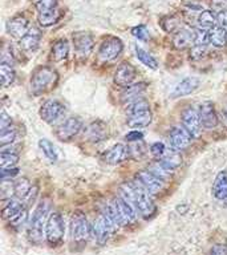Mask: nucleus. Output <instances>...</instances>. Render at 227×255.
I'll list each match as a JSON object with an SVG mask.
<instances>
[{"mask_svg":"<svg viewBox=\"0 0 227 255\" xmlns=\"http://www.w3.org/2000/svg\"><path fill=\"white\" fill-rule=\"evenodd\" d=\"M151 123V112L150 109L147 111H139L135 113H129L127 115L126 124L133 129H139V128L147 127Z\"/></svg>","mask_w":227,"mask_h":255,"instance_id":"b1692460","label":"nucleus"},{"mask_svg":"<svg viewBox=\"0 0 227 255\" xmlns=\"http://www.w3.org/2000/svg\"><path fill=\"white\" fill-rule=\"evenodd\" d=\"M194 41L195 31L189 29V28H181L173 36V48L178 49V51H183V49H187L191 45H194Z\"/></svg>","mask_w":227,"mask_h":255,"instance_id":"aec40b11","label":"nucleus"},{"mask_svg":"<svg viewBox=\"0 0 227 255\" xmlns=\"http://www.w3.org/2000/svg\"><path fill=\"white\" fill-rule=\"evenodd\" d=\"M222 119H223V123H225V125H226V127H227V104H226V107L223 108Z\"/></svg>","mask_w":227,"mask_h":255,"instance_id":"603ef678","label":"nucleus"},{"mask_svg":"<svg viewBox=\"0 0 227 255\" xmlns=\"http://www.w3.org/2000/svg\"><path fill=\"white\" fill-rule=\"evenodd\" d=\"M12 125V119L11 116L8 115L7 112L1 111V115H0V130H4V129H8L11 128Z\"/></svg>","mask_w":227,"mask_h":255,"instance_id":"a18cd8bd","label":"nucleus"},{"mask_svg":"<svg viewBox=\"0 0 227 255\" xmlns=\"http://www.w3.org/2000/svg\"><path fill=\"white\" fill-rule=\"evenodd\" d=\"M217 19H218V24L222 27H227V9L218 12L217 13Z\"/></svg>","mask_w":227,"mask_h":255,"instance_id":"3c124183","label":"nucleus"},{"mask_svg":"<svg viewBox=\"0 0 227 255\" xmlns=\"http://www.w3.org/2000/svg\"><path fill=\"white\" fill-rule=\"evenodd\" d=\"M131 35L134 36L135 39L141 40V41H145L147 39V29L145 25H138V27H134L131 29Z\"/></svg>","mask_w":227,"mask_h":255,"instance_id":"c03bdc74","label":"nucleus"},{"mask_svg":"<svg viewBox=\"0 0 227 255\" xmlns=\"http://www.w3.org/2000/svg\"><path fill=\"white\" fill-rule=\"evenodd\" d=\"M83 120L80 117L71 116L55 128V135L60 141H71L76 135H79L80 131L83 130Z\"/></svg>","mask_w":227,"mask_h":255,"instance_id":"1a4fd4ad","label":"nucleus"},{"mask_svg":"<svg viewBox=\"0 0 227 255\" xmlns=\"http://www.w3.org/2000/svg\"><path fill=\"white\" fill-rule=\"evenodd\" d=\"M150 153L154 158L159 159L166 153V147H165V145L162 142H154L150 146Z\"/></svg>","mask_w":227,"mask_h":255,"instance_id":"79ce46f5","label":"nucleus"},{"mask_svg":"<svg viewBox=\"0 0 227 255\" xmlns=\"http://www.w3.org/2000/svg\"><path fill=\"white\" fill-rule=\"evenodd\" d=\"M209 43L214 47L222 48L227 44V31L222 25H215L209 31Z\"/></svg>","mask_w":227,"mask_h":255,"instance_id":"cd10ccee","label":"nucleus"},{"mask_svg":"<svg viewBox=\"0 0 227 255\" xmlns=\"http://www.w3.org/2000/svg\"><path fill=\"white\" fill-rule=\"evenodd\" d=\"M207 53L206 44H194L193 48L190 49V59L191 60H199L205 57Z\"/></svg>","mask_w":227,"mask_h":255,"instance_id":"ea45409f","label":"nucleus"},{"mask_svg":"<svg viewBox=\"0 0 227 255\" xmlns=\"http://www.w3.org/2000/svg\"><path fill=\"white\" fill-rule=\"evenodd\" d=\"M119 189H121V195L134 206L135 210L139 211V214L143 218L149 219L155 214L157 207L151 199V194L143 189L137 179L130 182H123Z\"/></svg>","mask_w":227,"mask_h":255,"instance_id":"f257e3e1","label":"nucleus"},{"mask_svg":"<svg viewBox=\"0 0 227 255\" xmlns=\"http://www.w3.org/2000/svg\"><path fill=\"white\" fill-rule=\"evenodd\" d=\"M191 138H193V135L185 128L174 127L169 133V145L173 150L181 151L190 145Z\"/></svg>","mask_w":227,"mask_h":255,"instance_id":"f3484780","label":"nucleus"},{"mask_svg":"<svg viewBox=\"0 0 227 255\" xmlns=\"http://www.w3.org/2000/svg\"><path fill=\"white\" fill-rule=\"evenodd\" d=\"M107 214L115 227L130 226L135 222V209L122 195L114 197L108 203Z\"/></svg>","mask_w":227,"mask_h":255,"instance_id":"f03ea898","label":"nucleus"},{"mask_svg":"<svg viewBox=\"0 0 227 255\" xmlns=\"http://www.w3.org/2000/svg\"><path fill=\"white\" fill-rule=\"evenodd\" d=\"M85 138L92 141V142H97V141H103L107 138L108 135V127L101 121H95V123L89 124L84 131Z\"/></svg>","mask_w":227,"mask_h":255,"instance_id":"5701e85b","label":"nucleus"},{"mask_svg":"<svg viewBox=\"0 0 227 255\" xmlns=\"http://www.w3.org/2000/svg\"><path fill=\"white\" fill-rule=\"evenodd\" d=\"M40 41H41V32H40V29L36 27H31L28 29L27 33L21 39H19L20 51H23L28 56L33 55L37 51V48H39Z\"/></svg>","mask_w":227,"mask_h":255,"instance_id":"2eb2a0df","label":"nucleus"},{"mask_svg":"<svg viewBox=\"0 0 227 255\" xmlns=\"http://www.w3.org/2000/svg\"><path fill=\"white\" fill-rule=\"evenodd\" d=\"M149 170H150L153 174L157 175L158 178H161L162 181H165V182H166L167 179L170 178L171 171H169L166 167L162 166L159 161H157V162H154V163H151L150 167H149Z\"/></svg>","mask_w":227,"mask_h":255,"instance_id":"4c0bfd02","label":"nucleus"},{"mask_svg":"<svg viewBox=\"0 0 227 255\" xmlns=\"http://www.w3.org/2000/svg\"><path fill=\"white\" fill-rule=\"evenodd\" d=\"M3 218L15 230H20L27 223L28 207L19 198H9L3 206Z\"/></svg>","mask_w":227,"mask_h":255,"instance_id":"39448f33","label":"nucleus"},{"mask_svg":"<svg viewBox=\"0 0 227 255\" xmlns=\"http://www.w3.org/2000/svg\"><path fill=\"white\" fill-rule=\"evenodd\" d=\"M213 194L218 202L227 197V171H219L215 177L214 185H213Z\"/></svg>","mask_w":227,"mask_h":255,"instance_id":"393cba45","label":"nucleus"},{"mask_svg":"<svg viewBox=\"0 0 227 255\" xmlns=\"http://www.w3.org/2000/svg\"><path fill=\"white\" fill-rule=\"evenodd\" d=\"M181 121H182V127L190 133L193 137H198L201 134V129H202V123H201V117L197 109L193 107L185 108L181 113Z\"/></svg>","mask_w":227,"mask_h":255,"instance_id":"ddd939ff","label":"nucleus"},{"mask_svg":"<svg viewBox=\"0 0 227 255\" xmlns=\"http://www.w3.org/2000/svg\"><path fill=\"white\" fill-rule=\"evenodd\" d=\"M210 255H227V245L226 243H217L211 249Z\"/></svg>","mask_w":227,"mask_h":255,"instance_id":"8fccbe9b","label":"nucleus"},{"mask_svg":"<svg viewBox=\"0 0 227 255\" xmlns=\"http://www.w3.org/2000/svg\"><path fill=\"white\" fill-rule=\"evenodd\" d=\"M197 21H198V28L210 31L211 28H214L217 25L218 19H217V13L213 9H203L199 13Z\"/></svg>","mask_w":227,"mask_h":255,"instance_id":"7c9ffc66","label":"nucleus"},{"mask_svg":"<svg viewBox=\"0 0 227 255\" xmlns=\"http://www.w3.org/2000/svg\"><path fill=\"white\" fill-rule=\"evenodd\" d=\"M32 190V185L31 182L28 181L27 178H19L17 181L13 182V194H15L16 198L21 199V201H25L27 197L29 195Z\"/></svg>","mask_w":227,"mask_h":255,"instance_id":"2f4dec72","label":"nucleus"},{"mask_svg":"<svg viewBox=\"0 0 227 255\" xmlns=\"http://www.w3.org/2000/svg\"><path fill=\"white\" fill-rule=\"evenodd\" d=\"M143 138L142 131H138V129H133L131 131H129L126 134V139L129 142H138Z\"/></svg>","mask_w":227,"mask_h":255,"instance_id":"09e8293b","label":"nucleus"},{"mask_svg":"<svg viewBox=\"0 0 227 255\" xmlns=\"http://www.w3.org/2000/svg\"><path fill=\"white\" fill-rule=\"evenodd\" d=\"M17 162H19V154H16V153H8V151H1L0 153V167L1 169L15 167V165Z\"/></svg>","mask_w":227,"mask_h":255,"instance_id":"e433bc0d","label":"nucleus"},{"mask_svg":"<svg viewBox=\"0 0 227 255\" xmlns=\"http://www.w3.org/2000/svg\"><path fill=\"white\" fill-rule=\"evenodd\" d=\"M48 213H49V202L41 201L28 223V238L35 245H40L43 242L44 235H45V226H47L48 217H49Z\"/></svg>","mask_w":227,"mask_h":255,"instance_id":"20e7f679","label":"nucleus"},{"mask_svg":"<svg viewBox=\"0 0 227 255\" xmlns=\"http://www.w3.org/2000/svg\"><path fill=\"white\" fill-rule=\"evenodd\" d=\"M114 223L112 222L109 215L105 213H100L95 218V222L92 225V233L95 235L96 241L99 245H105L109 241L112 233L114 230Z\"/></svg>","mask_w":227,"mask_h":255,"instance_id":"6e6552de","label":"nucleus"},{"mask_svg":"<svg viewBox=\"0 0 227 255\" xmlns=\"http://www.w3.org/2000/svg\"><path fill=\"white\" fill-rule=\"evenodd\" d=\"M15 71H13V68H12L11 64H0V80H1V85H3L4 88L9 87V85L15 81Z\"/></svg>","mask_w":227,"mask_h":255,"instance_id":"72a5a7b5","label":"nucleus"},{"mask_svg":"<svg viewBox=\"0 0 227 255\" xmlns=\"http://www.w3.org/2000/svg\"><path fill=\"white\" fill-rule=\"evenodd\" d=\"M16 135H17V133H16L13 128H8V129L0 130V143H1V146L11 145L16 139Z\"/></svg>","mask_w":227,"mask_h":255,"instance_id":"58836bf2","label":"nucleus"},{"mask_svg":"<svg viewBox=\"0 0 227 255\" xmlns=\"http://www.w3.org/2000/svg\"><path fill=\"white\" fill-rule=\"evenodd\" d=\"M123 49V44L121 39L115 37V36H108L107 39L104 40L97 52V57L100 61L108 63L112 60L117 59Z\"/></svg>","mask_w":227,"mask_h":255,"instance_id":"9d476101","label":"nucleus"},{"mask_svg":"<svg viewBox=\"0 0 227 255\" xmlns=\"http://www.w3.org/2000/svg\"><path fill=\"white\" fill-rule=\"evenodd\" d=\"M135 179H137V181L142 185L143 189H145L147 193H150L151 195L158 194V193H161V191L163 190V187H165V185H163L165 181H162V179L158 178L157 175L153 174L149 169L138 171L137 175H135Z\"/></svg>","mask_w":227,"mask_h":255,"instance_id":"4468645a","label":"nucleus"},{"mask_svg":"<svg viewBox=\"0 0 227 255\" xmlns=\"http://www.w3.org/2000/svg\"><path fill=\"white\" fill-rule=\"evenodd\" d=\"M65 234V225H64L63 215L55 211L48 217L47 226H45V239L51 246H57L63 242Z\"/></svg>","mask_w":227,"mask_h":255,"instance_id":"0eeeda50","label":"nucleus"},{"mask_svg":"<svg viewBox=\"0 0 227 255\" xmlns=\"http://www.w3.org/2000/svg\"><path fill=\"white\" fill-rule=\"evenodd\" d=\"M209 43V31L197 28L195 29V41L194 44H207Z\"/></svg>","mask_w":227,"mask_h":255,"instance_id":"37998d69","label":"nucleus"},{"mask_svg":"<svg viewBox=\"0 0 227 255\" xmlns=\"http://www.w3.org/2000/svg\"><path fill=\"white\" fill-rule=\"evenodd\" d=\"M57 81H59V75H57L56 69L48 67V65L37 67L32 72L31 81H29L31 93L35 96L47 93L52 88L56 87Z\"/></svg>","mask_w":227,"mask_h":255,"instance_id":"7ed1b4c3","label":"nucleus"},{"mask_svg":"<svg viewBox=\"0 0 227 255\" xmlns=\"http://www.w3.org/2000/svg\"><path fill=\"white\" fill-rule=\"evenodd\" d=\"M60 17H61V11L59 9V7L37 12V20H39L40 25H43V27H51L59 21Z\"/></svg>","mask_w":227,"mask_h":255,"instance_id":"c85d7f7f","label":"nucleus"},{"mask_svg":"<svg viewBox=\"0 0 227 255\" xmlns=\"http://www.w3.org/2000/svg\"><path fill=\"white\" fill-rule=\"evenodd\" d=\"M69 55V43L67 39L57 40L52 47V59L56 63H61Z\"/></svg>","mask_w":227,"mask_h":255,"instance_id":"c756f323","label":"nucleus"},{"mask_svg":"<svg viewBox=\"0 0 227 255\" xmlns=\"http://www.w3.org/2000/svg\"><path fill=\"white\" fill-rule=\"evenodd\" d=\"M199 79L191 76V77H186V79L181 80L177 85H175L174 91L171 93V97H183V96L191 95L193 92H195L199 88Z\"/></svg>","mask_w":227,"mask_h":255,"instance_id":"412c9836","label":"nucleus"},{"mask_svg":"<svg viewBox=\"0 0 227 255\" xmlns=\"http://www.w3.org/2000/svg\"><path fill=\"white\" fill-rule=\"evenodd\" d=\"M157 161H159L161 162V165L162 166H165L169 171H173L177 170L181 165H182V157H181V154H179L178 151H175L171 149L170 151H166L165 154L161 157L159 159H157Z\"/></svg>","mask_w":227,"mask_h":255,"instance_id":"a878e982","label":"nucleus"},{"mask_svg":"<svg viewBox=\"0 0 227 255\" xmlns=\"http://www.w3.org/2000/svg\"><path fill=\"white\" fill-rule=\"evenodd\" d=\"M202 127L206 129H214L218 125V116L215 112V105L213 101H203L198 109Z\"/></svg>","mask_w":227,"mask_h":255,"instance_id":"a211bd4d","label":"nucleus"},{"mask_svg":"<svg viewBox=\"0 0 227 255\" xmlns=\"http://www.w3.org/2000/svg\"><path fill=\"white\" fill-rule=\"evenodd\" d=\"M65 111H67V108L61 101L56 99H49L44 101L40 108V117L47 124H55L65 115Z\"/></svg>","mask_w":227,"mask_h":255,"instance_id":"9b49d317","label":"nucleus"},{"mask_svg":"<svg viewBox=\"0 0 227 255\" xmlns=\"http://www.w3.org/2000/svg\"><path fill=\"white\" fill-rule=\"evenodd\" d=\"M28 29H29L28 20L21 15L12 17L7 23V32L12 37H16V39H21L27 33Z\"/></svg>","mask_w":227,"mask_h":255,"instance_id":"4be33fe9","label":"nucleus"},{"mask_svg":"<svg viewBox=\"0 0 227 255\" xmlns=\"http://www.w3.org/2000/svg\"><path fill=\"white\" fill-rule=\"evenodd\" d=\"M19 174L17 167H8V169H1V181H7L8 178H12Z\"/></svg>","mask_w":227,"mask_h":255,"instance_id":"49530a36","label":"nucleus"},{"mask_svg":"<svg viewBox=\"0 0 227 255\" xmlns=\"http://www.w3.org/2000/svg\"><path fill=\"white\" fill-rule=\"evenodd\" d=\"M161 25H162L163 31L169 32V33H175V32L182 28V20L175 15L166 16L161 21Z\"/></svg>","mask_w":227,"mask_h":255,"instance_id":"c9c22d12","label":"nucleus"},{"mask_svg":"<svg viewBox=\"0 0 227 255\" xmlns=\"http://www.w3.org/2000/svg\"><path fill=\"white\" fill-rule=\"evenodd\" d=\"M147 84L146 83H138V84H130L125 87V89L121 93V99H122L123 103H130V101H134V100L138 99V96L141 93L146 91Z\"/></svg>","mask_w":227,"mask_h":255,"instance_id":"bb28decb","label":"nucleus"},{"mask_svg":"<svg viewBox=\"0 0 227 255\" xmlns=\"http://www.w3.org/2000/svg\"><path fill=\"white\" fill-rule=\"evenodd\" d=\"M57 4H59V0H37L36 1V9H37V12L47 11V9L56 8Z\"/></svg>","mask_w":227,"mask_h":255,"instance_id":"a19ab883","label":"nucleus"},{"mask_svg":"<svg viewBox=\"0 0 227 255\" xmlns=\"http://www.w3.org/2000/svg\"><path fill=\"white\" fill-rule=\"evenodd\" d=\"M92 226L87 217L81 211H76L71 219V238L72 243L77 247H84L91 238Z\"/></svg>","mask_w":227,"mask_h":255,"instance_id":"423d86ee","label":"nucleus"},{"mask_svg":"<svg viewBox=\"0 0 227 255\" xmlns=\"http://www.w3.org/2000/svg\"><path fill=\"white\" fill-rule=\"evenodd\" d=\"M130 155V149L123 143H115L113 146L104 153L103 159L109 165H118V163L126 161Z\"/></svg>","mask_w":227,"mask_h":255,"instance_id":"6ab92c4d","label":"nucleus"},{"mask_svg":"<svg viewBox=\"0 0 227 255\" xmlns=\"http://www.w3.org/2000/svg\"><path fill=\"white\" fill-rule=\"evenodd\" d=\"M227 8V0H211V9L218 13Z\"/></svg>","mask_w":227,"mask_h":255,"instance_id":"de8ad7c7","label":"nucleus"},{"mask_svg":"<svg viewBox=\"0 0 227 255\" xmlns=\"http://www.w3.org/2000/svg\"><path fill=\"white\" fill-rule=\"evenodd\" d=\"M137 77V69H135L134 65H131L130 63L127 61H123L117 67L114 72V77H113V81H114L115 85L118 87H127L133 84L134 79Z\"/></svg>","mask_w":227,"mask_h":255,"instance_id":"dca6fc26","label":"nucleus"},{"mask_svg":"<svg viewBox=\"0 0 227 255\" xmlns=\"http://www.w3.org/2000/svg\"><path fill=\"white\" fill-rule=\"evenodd\" d=\"M73 47L77 59L87 60L95 47V41L91 33L88 32H76L73 33Z\"/></svg>","mask_w":227,"mask_h":255,"instance_id":"f8f14e48","label":"nucleus"},{"mask_svg":"<svg viewBox=\"0 0 227 255\" xmlns=\"http://www.w3.org/2000/svg\"><path fill=\"white\" fill-rule=\"evenodd\" d=\"M135 51V56H137V59L141 61V63L143 64V65H146L147 68H151V69H157V68L159 67L158 65V61L153 57V56L149 53V52H146L145 49H142L141 47H137L134 48Z\"/></svg>","mask_w":227,"mask_h":255,"instance_id":"f704fd0d","label":"nucleus"},{"mask_svg":"<svg viewBox=\"0 0 227 255\" xmlns=\"http://www.w3.org/2000/svg\"><path fill=\"white\" fill-rule=\"evenodd\" d=\"M39 147L43 151V154L47 157V159L49 162L55 163L57 162L59 159V155H57V150H56L55 145L47 138H41L39 141Z\"/></svg>","mask_w":227,"mask_h":255,"instance_id":"473e14b6","label":"nucleus"}]
</instances>
